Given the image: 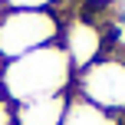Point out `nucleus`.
Returning <instances> with one entry per match:
<instances>
[{
    "label": "nucleus",
    "instance_id": "nucleus-1",
    "mask_svg": "<svg viewBox=\"0 0 125 125\" xmlns=\"http://www.w3.org/2000/svg\"><path fill=\"white\" fill-rule=\"evenodd\" d=\"M73 79H76V69L59 43L33 50L20 59L0 62V89H3V99L10 105L66 95L73 92Z\"/></svg>",
    "mask_w": 125,
    "mask_h": 125
},
{
    "label": "nucleus",
    "instance_id": "nucleus-2",
    "mask_svg": "<svg viewBox=\"0 0 125 125\" xmlns=\"http://www.w3.org/2000/svg\"><path fill=\"white\" fill-rule=\"evenodd\" d=\"M59 10H0V62L59 43Z\"/></svg>",
    "mask_w": 125,
    "mask_h": 125
},
{
    "label": "nucleus",
    "instance_id": "nucleus-3",
    "mask_svg": "<svg viewBox=\"0 0 125 125\" xmlns=\"http://www.w3.org/2000/svg\"><path fill=\"white\" fill-rule=\"evenodd\" d=\"M73 92L122 119L125 115V53H105L92 66L79 69L73 79Z\"/></svg>",
    "mask_w": 125,
    "mask_h": 125
},
{
    "label": "nucleus",
    "instance_id": "nucleus-4",
    "mask_svg": "<svg viewBox=\"0 0 125 125\" xmlns=\"http://www.w3.org/2000/svg\"><path fill=\"white\" fill-rule=\"evenodd\" d=\"M59 20H62V26H59V46L69 56V62H73L76 73L105 56V46H109L105 23H102L95 13L76 10L73 3H66L59 10Z\"/></svg>",
    "mask_w": 125,
    "mask_h": 125
},
{
    "label": "nucleus",
    "instance_id": "nucleus-5",
    "mask_svg": "<svg viewBox=\"0 0 125 125\" xmlns=\"http://www.w3.org/2000/svg\"><path fill=\"white\" fill-rule=\"evenodd\" d=\"M66 95H50V99H33V102L13 105V125H62Z\"/></svg>",
    "mask_w": 125,
    "mask_h": 125
},
{
    "label": "nucleus",
    "instance_id": "nucleus-6",
    "mask_svg": "<svg viewBox=\"0 0 125 125\" xmlns=\"http://www.w3.org/2000/svg\"><path fill=\"white\" fill-rule=\"evenodd\" d=\"M62 125H122L119 115L105 112V109L86 102L82 95L69 92L66 95V112H62Z\"/></svg>",
    "mask_w": 125,
    "mask_h": 125
},
{
    "label": "nucleus",
    "instance_id": "nucleus-7",
    "mask_svg": "<svg viewBox=\"0 0 125 125\" xmlns=\"http://www.w3.org/2000/svg\"><path fill=\"white\" fill-rule=\"evenodd\" d=\"M73 0H0L3 10H62Z\"/></svg>",
    "mask_w": 125,
    "mask_h": 125
},
{
    "label": "nucleus",
    "instance_id": "nucleus-8",
    "mask_svg": "<svg viewBox=\"0 0 125 125\" xmlns=\"http://www.w3.org/2000/svg\"><path fill=\"white\" fill-rule=\"evenodd\" d=\"M0 125H13V105L7 99H0Z\"/></svg>",
    "mask_w": 125,
    "mask_h": 125
},
{
    "label": "nucleus",
    "instance_id": "nucleus-9",
    "mask_svg": "<svg viewBox=\"0 0 125 125\" xmlns=\"http://www.w3.org/2000/svg\"><path fill=\"white\" fill-rule=\"evenodd\" d=\"M0 99H3V89H0Z\"/></svg>",
    "mask_w": 125,
    "mask_h": 125
},
{
    "label": "nucleus",
    "instance_id": "nucleus-10",
    "mask_svg": "<svg viewBox=\"0 0 125 125\" xmlns=\"http://www.w3.org/2000/svg\"><path fill=\"white\" fill-rule=\"evenodd\" d=\"M0 10H3V7H0Z\"/></svg>",
    "mask_w": 125,
    "mask_h": 125
}]
</instances>
